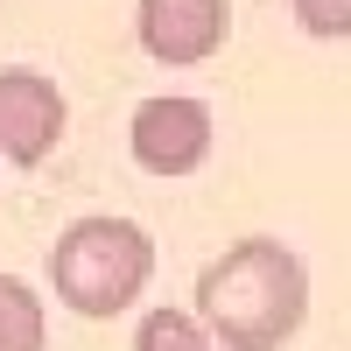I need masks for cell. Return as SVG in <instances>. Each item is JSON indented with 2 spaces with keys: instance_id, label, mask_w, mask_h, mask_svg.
<instances>
[{
  "instance_id": "cell-1",
  "label": "cell",
  "mask_w": 351,
  "mask_h": 351,
  "mask_svg": "<svg viewBox=\"0 0 351 351\" xmlns=\"http://www.w3.org/2000/svg\"><path fill=\"white\" fill-rule=\"evenodd\" d=\"M197 316H204V330L225 351H281L302 330V316H309L302 253L267 239V232L225 246L211 267L197 274Z\"/></svg>"
},
{
  "instance_id": "cell-2",
  "label": "cell",
  "mask_w": 351,
  "mask_h": 351,
  "mask_svg": "<svg viewBox=\"0 0 351 351\" xmlns=\"http://www.w3.org/2000/svg\"><path fill=\"white\" fill-rule=\"evenodd\" d=\"M155 281V239L134 218H77L49 246V288L71 316H127Z\"/></svg>"
},
{
  "instance_id": "cell-3",
  "label": "cell",
  "mask_w": 351,
  "mask_h": 351,
  "mask_svg": "<svg viewBox=\"0 0 351 351\" xmlns=\"http://www.w3.org/2000/svg\"><path fill=\"white\" fill-rule=\"evenodd\" d=\"M127 148L148 176H190L211 155V106L183 99V92H162V99H141L134 106V127H127Z\"/></svg>"
},
{
  "instance_id": "cell-4",
  "label": "cell",
  "mask_w": 351,
  "mask_h": 351,
  "mask_svg": "<svg viewBox=\"0 0 351 351\" xmlns=\"http://www.w3.org/2000/svg\"><path fill=\"white\" fill-rule=\"evenodd\" d=\"M64 127H71V106H64V92H56L43 71H28V64L0 71V155L14 169L49 162Z\"/></svg>"
},
{
  "instance_id": "cell-5",
  "label": "cell",
  "mask_w": 351,
  "mask_h": 351,
  "mask_svg": "<svg viewBox=\"0 0 351 351\" xmlns=\"http://www.w3.org/2000/svg\"><path fill=\"white\" fill-rule=\"evenodd\" d=\"M134 36L155 64H204L218 56L232 36V0H141L134 8Z\"/></svg>"
},
{
  "instance_id": "cell-6",
  "label": "cell",
  "mask_w": 351,
  "mask_h": 351,
  "mask_svg": "<svg viewBox=\"0 0 351 351\" xmlns=\"http://www.w3.org/2000/svg\"><path fill=\"white\" fill-rule=\"evenodd\" d=\"M49 344V316L43 295L14 274H0V351H43Z\"/></svg>"
},
{
  "instance_id": "cell-7",
  "label": "cell",
  "mask_w": 351,
  "mask_h": 351,
  "mask_svg": "<svg viewBox=\"0 0 351 351\" xmlns=\"http://www.w3.org/2000/svg\"><path fill=\"white\" fill-rule=\"evenodd\" d=\"M134 351H218V337L190 309H148L141 330H134Z\"/></svg>"
},
{
  "instance_id": "cell-8",
  "label": "cell",
  "mask_w": 351,
  "mask_h": 351,
  "mask_svg": "<svg viewBox=\"0 0 351 351\" xmlns=\"http://www.w3.org/2000/svg\"><path fill=\"white\" fill-rule=\"evenodd\" d=\"M295 21L316 43H344L351 36V0H295Z\"/></svg>"
},
{
  "instance_id": "cell-9",
  "label": "cell",
  "mask_w": 351,
  "mask_h": 351,
  "mask_svg": "<svg viewBox=\"0 0 351 351\" xmlns=\"http://www.w3.org/2000/svg\"><path fill=\"white\" fill-rule=\"evenodd\" d=\"M0 162H8V155H0Z\"/></svg>"
}]
</instances>
